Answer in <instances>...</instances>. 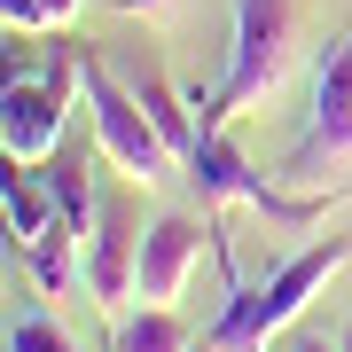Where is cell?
Returning a JSON list of instances; mask_svg holds the SVG:
<instances>
[{
  "mask_svg": "<svg viewBox=\"0 0 352 352\" xmlns=\"http://www.w3.org/2000/svg\"><path fill=\"white\" fill-rule=\"evenodd\" d=\"M344 258H352V243H344V235H329V243H314V251L282 258L258 289H243V282H235V289H227V305H219V321L196 337V352H266V344H274L282 329H289V321H298L305 305L329 289V274H337Z\"/></svg>",
  "mask_w": 352,
  "mask_h": 352,
  "instance_id": "cell-1",
  "label": "cell"
},
{
  "mask_svg": "<svg viewBox=\"0 0 352 352\" xmlns=\"http://www.w3.org/2000/svg\"><path fill=\"white\" fill-rule=\"evenodd\" d=\"M282 71H289V0H235V47H227L219 94H188L196 102V126L212 133L219 118L243 110V102L274 94Z\"/></svg>",
  "mask_w": 352,
  "mask_h": 352,
  "instance_id": "cell-2",
  "label": "cell"
},
{
  "mask_svg": "<svg viewBox=\"0 0 352 352\" xmlns=\"http://www.w3.org/2000/svg\"><path fill=\"white\" fill-rule=\"evenodd\" d=\"M78 94H87V110H94V141H102V157H110L118 173H133L141 188H149L164 164H180L173 149H164L157 118L141 110V94L126 87V78L102 71V55H78Z\"/></svg>",
  "mask_w": 352,
  "mask_h": 352,
  "instance_id": "cell-3",
  "label": "cell"
},
{
  "mask_svg": "<svg viewBox=\"0 0 352 352\" xmlns=\"http://www.w3.org/2000/svg\"><path fill=\"white\" fill-rule=\"evenodd\" d=\"M329 164H352V32H337L314 55V126H305V149L289 173L321 180Z\"/></svg>",
  "mask_w": 352,
  "mask_h": 352,
  "instance_id": "cell-4",
  "label": "cell"
},
{
  "mask_svg": "<svg viewBox=\"0 0 352 352\" xmlns=\"http://www.w3.org/2000/svg\"><path fill=\"white\" fill-rule=\"evenodd\" d=\"M188 180L204 188V204H243V212H258V219H282V227H305V219H321V204L314 196H282L266 173H251L235 149H227L219 133H204L196 141V157H188Z\"/></svg>",
  "mask_w": 352,
  "mask_h": 352,
  "instance_id": "cell-5",
  "label": "cell"
},
{
  "mask_svg": "<svg viewBox=\"0 0 352 352\" xmlns=\"http://www.w3.org/2000/svg\"><path fill=\"white\" fill-rule=\"evenodd\" d=\"M0 149H8V164H47L55 149H63V71L55 78H16L0 87Z\"/></svg>",
  "mask_w": 352,
  "mask_h": 352,
  "instance_id": "cell-6",
  "label": "cell"
},
{
  "mask_svg": "<svg viewBox=\"0 0 352 352\" xmlns=\"http://www.w3.org/2000/svg\"><path fill=\"white\" fill-rule=\"evenodd\" d=\"M133 282H141V227L126 219V204H102V219H94V235H87V298L118 321L141 298Z\"/></svg>",
  "mask_w": 352,
  "mask_h": 352,
  "instance_id": "cell-7",
  "label": "cell"
},
{
  "mask_svg": "<svg viewBox=\"0 0 352 352\" xmlns=\"http://www.w3.org/2000/svg\"><path fill=\"white\" fill-rule=\"evenodd\" d=\"M204 235L212 227H196V219H180V212H164V219H149L141 227V305H173L180 289H188V274H196V258H204Z\"/></svg>",
  "mask_w": 352,
  "mask_h": 352,
  "instance_id": "cell-8",
  "label": "cell"
},
{
  "mask_svg": "<svg viewBox=\"0 0 352 352\" xmlns=\"http://www.w3.org/2000/svg\"><path fill=\"white\" fill-rule=\"evenodd\" d=\"M0 212H8V251H32V243L63 219L55 196H47V180H32V164H8V180H0Z\"/></svg>",
  "mask_w": 352,
  "mask_h": 352,
  "instance_id": "cell-9",
  "label": "cell"
},
{
  "mask_svg": "<svg viewBox=\"0 0 352 352\" xmlns=\"http://www.w3.org/2000/svg\"><path fill=\"white\" fill-rule=\"evenodd\" d=\"M110 352H196V337L173 305H141V314H118Z\"/></svg>",
  "mask_w": 352,
  "mask_h": 352,
  "instance_id": "cell-10",
  "label": "cell"
},
{
  "mask_svg": "<svg viewBox=\"0 0 352 352\" xmlns=\"http://www.w3.org/2000/svg\"><path fill=\"white\" fill-rule=\"evenodd\" d=\"M39 180H47V196H55V212H63L78 235H94V219H102V204H94V188H87V157H47L39 164Z\"/></svg>",
  "mask_w": 352,
  "mask_h": 352,
  "instance_id": "cell-11",
  "label": "cell"
},
{
  "mask_svg": "<svg viewBox=\"0 0 352 352\" xmlns=\"http://www.w3.org/2000/svg\"><path fill=\"white\" fill-rule=\"evenodd\" d=\"M8 352H78V337L47 314V305H16V321H8Z\"/></svg>",
  "mask_w": 352,
  "mask_h": 352,
  "instance_id": "cell-12",
  "label": "cell"
},
{
  "mask_svg": "<svg viewBox=\"0 0 352 352\" xmlns=\"http://www.w3.org/2000/svg\"><path fill=\"white\" fill-rule=\"evenodd\" d=\"M0 24H8V39H32V32H55L47 16H39V0H0Z\"/></svg>",
  "mask_w": 352,
  "mask_h": 352,
  "instance_id": "cell-13",
  "label": "cell"
},
{
  "mask_svg": "<svg viewBox=\"0 0 352 352\" xmlns=\"http://www.w3.org/2000/svg\"><path fill=\"white\" fill-rule=\"evenodd\" d=\"M118 16H164V8H180V0H110Z\"/></svg>",
  "mask_w": 352,
  "mask_h": 352,
  "instance_id": "cell-14",
  "label": "cell"
},
{
  "mask_svg": "<svg viewBox=\"0 0 352 352\" xmlns=\"http://www.w3.org/2000/svg\"><path fill=\"white\" fill-rule=\"evenodd\" d=\"M78 8H87V0H39V16H47V24H71Z\"/></svg>",
  "mask_w": 352,
  "mask_h": 352,
  "instance_id": "cell-15",
  "label": "cell"
},
{
  "mask_svg": "<svg viewBox=\"0 0 352 352\" xmlns=\"http://www.w3.org/2000/svg\"><path fill=\"white\" fill-rule=\"evenodd\" d=\"M289 352H344V344H337V337H298Z\"/></svg>",
  "mask_w": 352,
  "mask_h": 352,
  "instance_id": "cell-16",
  "label": "cell"
},
{
  "mask_svg": "<svg viewBox=\"0 0 352 352\" xmlns=\"http://www.w3.org/2000/svg\"><path fill=\"white\" fill-rule=\"evenodd\" d=\"M337 344H344V352H352V329H337Z\"/></svg>",
  "mask_w": 352,
  "mask_h": 352,
  "instance_id": "cell-17",
  "label": "cell"
}]
</instances>
